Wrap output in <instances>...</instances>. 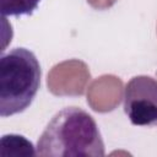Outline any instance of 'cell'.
<instances>
[{"label":"cell","instance_id":"3957f363","mask_svg":"<svg viewBox=\"0 0 157 157\" xmlns=\"http://www.w3.org/2000/svg\"><path fill=\"white\" fill-rule=\"evenodd\" d=\"M124 112L136 126L157 128V80L139 75L124 88Z\"/></svg>","mask_w":157,"mask_h":157},{"label":"cell","instance_id":"7a4b0ae2","mask_svg":"<svg viewBox=\"0 0 157 157\" xmlns=\"http://www.w3.org/2000/svg\"><path fill=\"white\" fill-rule=\"evenodd\" d=\"M42 70L36 54L23 47L0 58V115L9 118L25 112L36 98Z\"/></svg>","mask_w":157,"mask_h":157},{"label":"cell","instance_id":"5b68a950","mask_svg":"<svg viewBox=\"0 0 157 157\" xmlns=\"http://www.w3.org/2000/svg\"><path fill=\"white\" fill-rule=\"evenodd\" d=\"M42 0H0L1 16H29L39 6Z\"/></svg>","mask_w":157,"mask_h":157},{"label":"cell","instance_id":"277c9868","mask_svg":"<svg viewBox=\"0 0 157 157\" xmlns=\"http://www.w3.org/2000/svg\"><path fill=\"white\" fill-rule=\"evenodd\" d=\"M0 156H13V157H28L37 156V148L33 144L22 135L7 134L1 137Z\"/></svg>","mask_w":157,"mask_h":157},{"label":"cell","instance_id":"6da1fadb","mask_svg":"<svg viewBox=\"0 0 157 157\" xmlns=\"http://www.w3.org/2000/svg\"><path fill=\"white\" fill-rule=\"evenodd\" d=\"M40 157H102L104 142L93 117L80 107H65L50 119L37 142Z\"/></svg>","mask_w":157,"mask_h":157}]
</instances>
